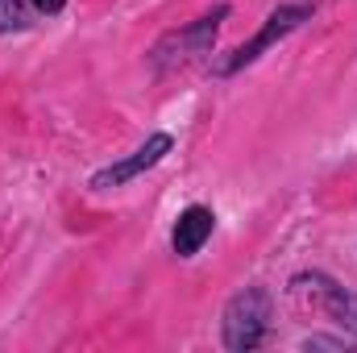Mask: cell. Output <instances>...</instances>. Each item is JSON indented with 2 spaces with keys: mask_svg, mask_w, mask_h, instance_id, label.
<instances>
[{
  "mask_svg": "<svg viewBox=\"0 0 357 353\" xmlns=\"http://www.w3.org/2000/svg\"><path fill=\"white\" fill-rule=\"evenodd\" d=\"M270 329V295L262 287H245L225 308V345L237 353H250L262 345Z\"/></svg>",
  "mask_w": 357,
  "mask_h": 353,
  "instance_id": "6da1fadb",
  "label": "cell"
},
{
  "mask_svg": "<svg viewBox=\"0 0 357 353\" xmlns=\"http://www.w3.org/2000/svg\"><path fill=\"white\" fill-rule=\"evenodd\" d=\"M312 17V4H282V8H274L266 17V25L254 33V42H245V46H237L225 63H216V75H233V71H241V67H250L266 46H274L278 38H287L299 21H307Z\"/></svg>",
  "mask_w": 357,
  "mask_h": 353,
  "instance_id": "7a4b0ae2",
  "label": "cell"
},
{
  "mask_svg": "<svg viewBox=\"0 0 357 353\" xmlns=\"http://www.w3.org/2000/svg\"><path fill=\"white\" fill-rule=\"evenodd\" d=\"M291 295H295L299 303L324 308L333 320H341V324L357 337V295H349L345 287H337L333 278H324V274H299V278L291 283Z\"/></svg>",
  "mask_w": 357,
  "mask_h": 353,
  "instance_id": "3957f363",
  "label": "cell"
},
{
  "mask_svg": "<svg viewBox=\"0 0 357 353\" xmlns=\"http://www.w3.org/2000/svg\"><path fill=\"white\" fill-rule=\"evenodd\" d=\"M171 133H154V137H146V146H137L129 158H121V163H112V167H104V171H96L91 175V187L96 191H108V187H121V183H129V179H137L142 171H150V167H158L167 154H171Z\"/></svg>",
  "mask_w": 357,
  "mask_h": 353,
  "instance_id": "277c9868",
  "label": "cell"
},
{
  "mask_svg": "<svg viewBox=\"0 0 357 353\" xmlns=\"http://www.w3.org/2000/svg\"><path fill=\"white\" fill-rule=\"evenodd\" d=\"M212 225H216L212 208H204V204H191V208L178 216L175 233H171V246H175L178 258H191V254H199V250H204V241L212 237Z\"/></svg>",
  "mask_w": 357,
  "mask_h": 353,
  "instance_id": "5b68a950",
  "label": "cell"
},
{
  "mask_svg": "<svg viewBox=\"0 0 357 353\" xmlns=\"http://www.w3.org/2000/svg\"><path fill=\"white\" fill-rule=\"evenodd\" d=\"M225 17H229V8L220 4L216 13H208V17H199V21H195L191 29H183V33H171V38L162 42V46H175V50H178V54L171 59V63H187V59H195V54H204V50H208V42L216 38V25H220Z\"/></svg>",
  "mask_w": 357,
  "mask_h": 353,
  "instance_id": "8992f818",
  "label": "cell"
},
{
  "mask_svg": "<svg viewBox=\"0 0 357 353\" xmlns=\"http://www.w3.org/2000/svg\"><path fill=\"white\" fill-rule=\"evenodd\" d=\"M25 25H29V8L21 0H0V33L25 29Z\"/></svg>",
  "mask_w": 357,
  "mask_h": 353,
  "instance_id": "52a82bcc",
  "label": "cell"
},
{
  "mask_svg": "<svg viewBox=\"0 0 357 353\" xmlns=\"http://www.w3.org/2000/svg\"><path fill=\"white\" fill-rule=\"evenodd\" d=\"M303 345H307V350H345L341 337H307Z\"/></svg>",
  "mask_w": 357,
  "mask_h": 353,
  "instance_id": "ba28073f",
  "label": "cell"
},
{
  "mask_svg": "<svg viewBox=\"0 0 357 353\" xmlns=\"http://www.w3.org/2000/svg\"><path fill=\"white\" fill-rule=\"evenodd\" d=\"M29 4H33L38 13H46V17H50V13H59V8H63L67 0H29Z\"/></svg>",
  "mask_w": 357,
  "mask_h": 353,
  "instance_id": "9c48e42d",
  "label": "cell"
}]
</instances>
